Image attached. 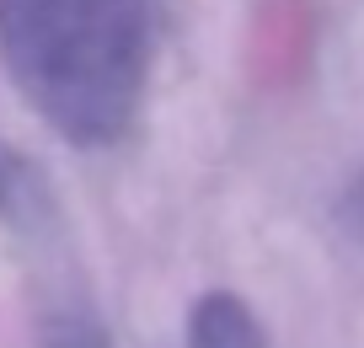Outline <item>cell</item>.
<instances>
[{
	"instance_id": "6da1fadb",
	"label": "cell",
	"mask_w": 364,
	"mask_h": 348,
	"mask_svg": "<svg viewBox=\"0 0 364 348\" xmlns=\"http://www.w3.org/2000/svg\"><path fill=\"white\" fill-rule=\"evenodd\" d=\"M156 54L150 0H0V65L22 102L80 150L134 129Z\"/></svg>"
},
{
	"instance_id": "5b68a950",
	"label": "cell",
	"mask_w": 364,
	"mask_h": 348,
	"mask_svg": "<svg viewBox=\"0 0 364 348\" xmlns=\"http://www.w3.org/2000/svg\"><path fill=\"white\" fill-rule=\"evenodd\" d=\"M343 225H348L353 236H364V172L353 177V188L343 193Z\"/></svg>"
},
{
	"instance_id": "277c9868",
	"label": "cell",
	"mask_w": 364,
	"mask_h": 348,
	"mask_svg": "<svg viewBox=\"0 0 364 348\" xmlns=\"http://www.w3.org/2000/svg\"><path fill=\"white\" fill-rule=\"evenodd\" d=\"M38 348H113V337L86 295H59L38 316Z\"/></svg>"
},
{
	"instance_id": "7a4b0ae2",
	"label": "cell",
	"mask_w": 364,
	"mask_h": 348,
	"mask_svg": "<svg viewBox=\"0 0 364 348\" xmlns=\"http://www.w3.org/2000/svg\"><path fill=\"white\" fill-rule=\"evenodd\" d=\"M0 225L27 247H54L65 236V214H59V193L43 177L33 156L0 139Z\"/></svg>"
},
{
	"instance_id": "3957f363",
	"label": "cell",
	"mask_w": 364,
	"mask_h": 348,
	"mask_svg": "<svg viewBox=\"0 0 364 348\" xmlns=\"http://www.w3.org/2000/svg\"><path fill=\"white\" fill-rule=\"evenodd\" d=\"M188 348H268V332L241 295L209 290L188 311Z\"/></svg>"
}]
</instances>
